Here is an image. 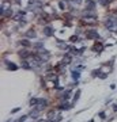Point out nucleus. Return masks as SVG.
Returning a JSON list of instances; mask_svg holds the SVG:
<instances>
[{"mask_svg":"<svg viewBox=\"0 0 117 122\" xmlns=\"http://www.w3.org/2000/svg\"><path fill=\"white\" fill-rule=\"evenodd\" d=\"M56 45H57V49H60L63 52H68L69 46H71V45H68L67 42H64L63 39H59V38H56Z\"/></svg>","mask_w":117,"mask_h":122,"instance_id":"obj_13","label":"nucleus"},{"mask_svg":"<svg viewBox=\"0 0 117 122\" xmlns=\"http://www.w3.org/2000/svg\"><path fill=\"white\" fill-rule=\"evenodd\" d=\"M68 3H72L74 5H80L82 4V0H68Z\"/></svg>","mask_w":117,"mask_h":122,"instance_id":"obj_31","label":"nucleus"},{"mask_svg":"<svg viewBox=\"0 0 117 122\" xmlns=\"http://www.w3.org/2000/svg\"><path fill=\"white\" fill-rule=\"evenodd\" d=\"M61 18H63L64 20H71V22H72V20H74V19H75V16H74V15H72V12H71V14H69V12H64V14H63V16H61Z\"/></svg>","mask_w":117,"mask_h":122,"instance_id":"obj_25","label":"nucleus"},{"mask_svg":"<svg viewBox=\"0 0 117 122\" xmlns=\"http://www.w3.org/2000/svg\"><path fill=\"white\" fill-rule=\"evenodd\" d=\"M72 92H74V90L68 87V88H65V90H64L63 92H60V94H57V96L60 98V100H68L69 98H71V96L74 95Z\"/></svg>","mask_w":117,"mask_h":122,"instance_id":"obj_7","label":"nucleus"},{"mask_svg":"<svg viewBox=\"0 0 117 122\" xmlns=\"http://www.w3.org/2000/svg\"><path fill=\"white\" fill-rule=\"evenodd\" d=\"M37 122H49V119H41V118H39Z\"/></svg>","mask_w":117,"mask_h":122,"instance_id":"obj_41","label":"nucleus"},{"mask_svg":"<svg viewBox=\"0 0 117 122\" xmlns=\"http://www.w3.org/2000/svg\"><path fill=\"white\" fill-rule=\"evenodd\" d=\"M26 15H27V11H25V10H19L18 12H15V15H14V20L17 23L22 22V20H25L26 19Z\"/></svg>","mask_w":117,"mask_h":122,"instance_id":"obj_8","label":"nucleus"},{"mask_svg":"<svg viewBox=\"0 0 117 122\" xmlns=\"http://www.w3.org/2000/svg\"><path fill=\"white\" fill-rule=\"evenodd\" d=\"M102 73V69L101 68H95V69H93L91 71V77H100V75Z\"/></svg>","mask_w":117,"mask_h":122,"instance_id":"obj_24","label":"nucleus"},{"mask_svg":"<svg viewBox=\"0 0 117 122\" xmlns=\"http://www.w3.org/2000/svg\"><path fill=\"white\" fill-rule=\"evenodd\" d=\"M61 62H63L65 66H68V65H71V64H74V56H72L69 52H67L64 56H63V58H61Z\"/></svg>","mask_w":117,"mask_h":122,"instance_id":"obj_11","label":"nucleus"},{"mask_svg":"<svg viewBox=\"0 0 117 122\" xmlns=\"http://www.w3.org/2000/svg\"><path fill=\"white\" fill-rule=\"evenodd\" d=\"M59 115V113H57L55 109H52V110H49L48 113H46V119H49V121H52V119H55V118Z\"/></svg>","mask_w":117,"mask_h":122,"instance_id":"obj_21","label":"nucleus"},{"mask_svg":"<svg viewBox=\"0 0 117 122\" xmlns=\"http://www.w3.org/2000/svg\"><path fill=\"white\" fill-rule=\"evenodd\" d=\"M14 3L17 5H22V0H14Z\"/></svg>","mask_w":117,"mask_h":122,"instance_id":"obj_40","label":"nucleus"},{"mask_svg":"<svg viewBox=\"0 0 117 122\" xmlns=\"http://www.w3.org/2000/svg\"><path fill=\"white\" fill-rule=\"evenodd\" d=\"M39 113H41V111H39L37 107H34V109L29 113V117H30L31 119H39Z\"/></svg>","mask_w":117,"mask_h":122,"instance_id":"obj_20","label":"nucleus"},{"mask_svg":"<svg viewBox=\"0 0 117 122\" xmlns=\"http://www.w3.org/2000/svg\"><path fill=\"white\" fill-rule=\"evenodd\" d=\"M71 109H74V107H72V103H68V100H61L60 105L57 106V110H60V111H65V110Z\"/></svg>","mask_w":117,"mask_h":122,"instance_id":"obj_14","label":"nucleus"},{"mask_svg":"<svg viewBox=\"0 0 117 122\" xmlns=\"http://www.w3.org/2000/svg\"><path fill=\"white\" fill-rule=\"evenodd\" d=\"M48 106H49V100L46 99V98H39V103L35 106V107H37L39 111H42V110H45Z\"/></svg>","mask_w":117,"mask_h":122,"instance_id":"obj_15","label":"nucleus"},{"mask_svg":"<svg viewBox=\"0 0 117 122\" xmlns=\"http://www.w3.org/2000/svg\"><path fill=\"white\" fill-rule=\"evenodd\" d=\"M80 33H82V29H76V33H75V34H80Z\"/></svg>","mask_w":117,"mask_h":122,"instance_id":"obj_43","label":"nucleus"},{"mask_svg":"<svg viewBox=\"0 0 117 122\" xmlns=\"http://www.w3.org/2000/svg\"><path fill=\"white\" fill-rule=\"evenodd\" d=\"M17 54H18V57L21 58V60H29L30 57H33V56H35L37 54V52H31L29 48H22V49H19L17 52Z\"/></svg>","mask_w":117,"mask_h":122,"instance_id":"obj_3","label":"nucleus"},{"mask_svg":"<svg viewBox=\"0 0 117 122\" xmlns=\"http://www.w3.org/2000/svg\"><path fill=\"white\" fill-rule=\"evenodd\" d=\"M33 48H34V50H39V49H42V48H44V41L35 42V44L33 45Z\"/></svg>","mask_w":117,"mask_h":122,"instance_id":"obj_29","label":"nucleus"},{"mask_svg":"<svg viewBox=\"0 0 117 122\" xmlns=\"http://www.w3.org/2000/svg\"><path fill=\"white\" fill-rule=\"evenodd\" d=\"M69 73H71V79H72L74 81H79V79H80V76H82V72L78 71L76 68H75V69H71Z\"/></svg>","mask_w":117,"mask_h":122,"instance_id":"obj_16","label":"nucleus"},{"mask_svg":"<svg viewBox=\"0 0 117 122\" xmlns=\"http://www.w3.org/2000/svg\"><path fill=\"white\" fill-rule=\"evenodd\" d=\"M38 103H39V98H31V99L29 100V106H30V107H35Z\"/></svg>","mask_w":117,"mask_h":122,"instance_id":"obj_28","label":"nucleus"},{"mask_svg":"<svg viewBox=\"0 0 117 122\" xmlns=\"http://www.w3.org/2000/svg\"><path fill=\"white\" fill-rule=\"evenodd\" d=\"M80 94H82V90L80 88H76L74 92V95H72V107H75V105L78 103L79 98H80Z\"/></svg>","mask_w":117,"mask_h":122,"instance_id":"obj_18","label":"nucleus"},{"mask_svg":"<svg viewBox=\"0 0 117 122\" xmlns=\"http://www.w3.org/2000/svg\"><path fill=\"white\" fill-rule=\"evenodd\" d=\"M68 41L71 42V44H78V42H82V38H80L78 34H74V35H71V37H69Z\"/></svg>","mask_w":117,"mask_h":122,"instance_id":"obj_22","label":"nucleus"},{"mask_svg":"<svg viewBox=\"0 0 117 122\" xmlns=\"http://www.w3.org/2000/svg\"><path fill=\"white\" fill-rule=\"evenodd\" d=\"M114 11H116V12H117V7H116V8H114Z\"/></svg>","mask_w":117,"mask_h":122,"instance_id":"obj_46","label":"nucleus"},{"mask_svg":"<svg viewBox=\"0 0 117 122\" xmlns=\"http://www.w3.org/2000/svg\"><path fill=\"white\" fill-rule=\"evenodd\" d=\"M49 122H57L56 119H52V121H49Z\"/></svg>","mask_w":117,"mask_h":122,"instance_id":"obj_45","label":"nucleus"},{"mask_svg":"<svg viewBox=\"0 0 117 122\" xmlns=\"http://www.w3.org/2000/svg\"><path fill=\"white\" fill-rule=\"evenodd\" d=\"M64 27H72V22L71 20H64Z\"/></svg>","mask_w":117,"mask_h":122,"instance_id":"obj_36","label":"nucleus"},{"mask_svg":"<svg viewBox=\"0 0 117 122\" xmlns=\"http://www.w3.org/2000/svg\"><path fill=\"white\" fill-rule=\"evenodd\" d=\"M78 84H79V81H72V83H69V84H68V87H69V88H72V90H74V88L76 87Z\"/></svg>","mask_w":117,"mask_h":122,"instance_id":"obj_34","label":"nucleus"},{"mask_svg":"<svg viewBox=\"0 0 117 122\" xmlns=\"http://www.w3.org/2000/svg\"><path fill=\"white\" fill-rule=\"evenodd\" d=\"M23 37H25V38H29V39H35L37 37H38L35 27H29V29L26 30V33L23 34Z\"/></svg>","mask_w":117,"mask_h":122,"instance_id":"obj_10","label":"nucleus"},{"mask_svg":"<svg viewBox=\"0 0 117 122\" xmlns=\"http://www.w3.org/2000/svg\"><path fill=\"white\" fill-rule=\"evenodd\" d=\"M18 45L22 46V48H33V44L30 42V39L29 38H22L18 41Z\"/></svg>","mask_w":117,"mask_h":122,"instance_id":"obj_17","label":"nucleus"},{"mask_svg":"<svg viewBox=\"0 0 117 122\" xmlns=\"http://www.w3.org/2000/svg\"><path fill=\"white\" fill-rule=\"evenodd\" d=\"M45 79H46V81H52V83L55 84V87L59 86V73H57L56 71H52V72L46 73Z\"/></svg>","mask_w":117,"mask_h":122,"instance_id":"obj_5","label":"nucleus"},{"mask_svg":"<svg viewBox=\"0 0 117 122\" xmlns=\"http://www.w3.org/2000/svg\"><path fill=\"white\" fill-rule=\"evenodd\" d=\"M4 122H12V121H11V119H7V121H4Z\"/></svg>","mask_w":117,"mask_h":122,"instance_id":"obj_44","label":"nucleus"},{"mask_svg":"<svg viewBox=\"0 0 117 122\" xmlns=\"http://www.w3.org/2000/svg\"><path fill=\"white\" fill-rule=\"evenodd\" d=\"M55 27L50 25V23H48V25H45L44 26V29H42V34H44V37H46V38H49V37H53L55 35Z\"/></svg>","mask_w":117,"mask_h":122,"instance_id":"obj_6","label":"nucleus"},{"mask_svg":"<svg viewBox=\"0 0 117 122\" xmlns=\"http://www.w3.org/2000/svg\"><path fill=\"white\" fill-rule=\"evenodd\" d=\"M87 46H82V48H79V56H83V53L86 52Z\"/></svg>","mask_w":117,"mask_h":122,"instance_id":"obj_33","label":"nucleus"},{"mask_svg":"<svg viewBox=\"0 0 117 122\" xmlns=\"http://www.w3.org/2000/svg\"><path fill=\"white\" fill-rule=\"evenodd\" d=\"M97 3L101 5V7H109V4H112V1L110 0H97Z\"/></svg>","mask_w":117,"mask_h":122,"instance_id":"obj_26","label":"nucleus"},{"mask_svg":"<svg viewBox=\"0 0 117 122\" xmlns=\"http://www.w3.org/2000/svg\"><path fill=\"white\" fill-rule=\"evenodd\" d=\"M21 68L22 69H26V71L33 69V66H31V64H30L29 60H21Z\"/></svg>","mask_w":117,"mask_h":122,"instance_id":"obj_19","label":"nucleus"},{"mask_svg":"<svg viewBox=\"0 0 117 122\" xmlns=\"http://www.w3.org/2000/svg\"><path fill=\"white\" fill-rule=\"evenodd\" d=\"M3 62L6 64V69L7 71H11V72H14V71H18L19 68H21V65H18L17 62H12V61L10 60H3Z\"/></svg>","mask_w":117,"mask_h":122,"instance_id":"obj_9","label":"nucleus"},{"mask_svg":"<svg viewBox=\"0 0 117 122\" xmlns=\"http://www.w3.org/2000/svg\"><path fill=\"white\" fill-rule=\"evenodd\" d=\"M98 117H100L101 119H105V118H106V114H105V111H100V113H98Z\"/></svg>","mask_w":117,"mask_h":122,"instance_id":"obj_35","label":"nucleus"},{"mask_svg":"<svg viewBox=\"0 0 117 122\" xmlns=\"http://www.w3.org/2000/svg\"><path fill=\"white\" fill-rule=\"evenodd\" d=\"M108 75H109V72H102V73L100 75V77H98V79H101V80H105V79L108 77Z\"/></svg>","mask_w":117,"mask_h":122,"instance_id":"obj_32","label":"nucleus"},{"mask_svg":"<svg viewBox=\"0 0 117 122\" xmlns=\"http://www.w3.org/2000/svg\"><path fill=\"white\" fill-rule=\"evenodd\" d=\"M112 109H113V111H114V113H117V103H113Z\"/></svg>","mask_w":117,"mask_h":122,"instance_id":"obj_39","label":"nucleus"},{"mask_svg":"<svg viewBox=\"0 0 117 122\" xmlns=\"http://www.w3.org/2000/svg\"><path fill=\"white\" fill-rule=\"evenodd\" d=\"M97 0H86L84 1V7L83 8L84 10H87V11H95V8H97Z\"/></svg>","mask_w":117,"mask_h":122,"instance_id":"obj_12","label":"nucleus"},{"mask_svg":"<svg viewBox=\"0 0 117 122\" xmlns=\"http://www.w3.org/2000/svg\"><path fill=\"white\" fill-rule=\"evenodd\" d=\"M27 118H30V117H29V114H25V115H22V117L18 118V121H19V122H26Z\"/></svg>","mask_w":117,"mask_h":122,"instance_id":"obj_30","label":"nucleus"},{"mask_svg":"<svg viewBox=\"0 0 117 122\" xmlns=\"http://www.w3.org/2000/svg\"><path fill=\"white\" fill-rule=\"evenodd\" d=\"M14 122H19V121H18V119H17V121H14Z\"/></svg>","mask_w":117,"mask_h":122,"instance_id":"obj_47","label":"nucleus"},{"mask_svg":"<svg viewBox=\"0 0 117 122\" xmlns=\"http://www.w3.org/2000/svg\"><path fill=\"white\" fill-rule=\"evenodd\" d=\"M98 22V16H80L79 18V23L82 26H95Z\"/></svg>","mask_w":117,"mask_h":122,"instance_id":"obj_2","label":"nucleus"},{"mask_svg":"<svg viewBox=\"0 0 117 122\" xmlns=\"http://www.w3.org/2000/svg\"><path fill=\"white\" fill-rule=\"evenodd\" d=\"M76 69L80 71V72H83V71L86 69V66H84V65H78V66H76Z\"/></svg>","mask_w":117,"mask_h":122,"instance_id":"obj_38","label":"nucleus"},{"mask_svg":"<svg viewBox=\"0 0 117 122\" xmlns=\"http://www.w3.org/2000/svg\"><path fill=\"white\" fill-rule=\"evenodd\" d=\"M69 53H71V54H72V56H79V48H75V46H72V45H71V46H69V50H68Z\"/></svg>","mask_w":117,"mask_h":122,"instance_id":"obj_27","label":"nucleus"},{"mask_svg":"<svg viewBox=\"0 0 117 122\" xmlns=\"http://www.w3.org/2000/svg\"><path fill=\"white\" fill-rule=\"evenodd\" d=\"M19 111H21V107H15V109L11 110V113L10 114H17V113H19Z\"/></svg>","mask_w":117,"mask_h":122,"instance_id":"obj_37","label":"nucleus"},{"mask_svg":"<svg viewBox=\"0 0 117 122\" xmlns=\"http://www.w3.org/2000/svg\"><path fill=\"white\" fill-rule=\"evenodd\" d=\"M116 87H117L116 84H110V90H116Z\"/></svg>","mask_w":117,"mask_h":122,"instance_id":"obj_42","label":"nucleus"},{"mask_svg":"<svg viewBox=\"0 0 117 122\" xmlns=\"http://www.w3.org/2000/svg\"><path fill=\"white\" fill-rule=\"evenodd\" d=\"M84 38L86 39H93V41H102V37L100 35V33L97 31L95 27H90L84 31Z\"/></svg>","mask_w":117,"mask_h":122,"instance_id":"obj_1","label":"nucleus"},{"mask_svg":"<svg viewBox=\"0 0 117 122\" xmlns=\"http://www.w3.org/2000/svg\"><path fill=\"white\" fill-rule=\"evenodd\" d=\"M14 15H15V12H14V10L11 8V7H8V8L6 10L4 16H3V18H7V19H10V18H14Z\"/></svg>","mask_w":117,"mask_h":122,"instance_id":"obj_23","label":"nucleus"},{"mask_svg":"<svg viewBox=\"0 0 117 122\" xmlns=\"http://www.w3.org/2000/svg\"><path fill=\"white\" fill-rule=\"evenodd\" d=\"M105 48H106V46L104 45L102 41H94V44H93V46L90 48V50L94 52V53H97V54H101V53L104 52Z\"/></svg>","mask_w":117,"mask_h":122,"instance_id":"obj_4","label":"nucleus"}]
</instances>
